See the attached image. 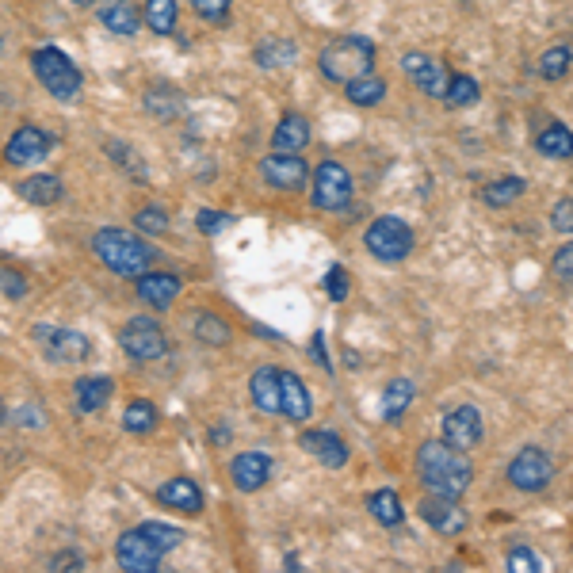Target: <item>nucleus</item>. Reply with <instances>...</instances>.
<instances>
[{
  "label": "nucleus",
  "instance_id": "1",
  "mask_svg": "<svg viewBox=\"0 0 573 573\" xmlns=\"http://www.w3.org/2000/svg\"><path fill=\"white\" fill-rule=\"evenodd\" d=\"M417 474L425 482L428 493H440V497H463L470 489L474 467H470L467 451L451 447L447 440H428L417 447Z\"/></svg>",
  "mask_w": 573,
  "mask_h": 573
},
{
  "label": "nucleus",
  "instance_id": "2",
  "mask_svg": "<svg viewBox=\"0 0 573 573\" xmlns=\"http://www.w3.org/2000/svg\"><path fill=\"white\" fill-rule=\"evenodd\" d=\"M92 253H96L100 264H107L115 276H123V279L146 276V268L157 260V253L149 249L142 237L127 234V230H119V226L96 230V234H92Z\"/></svg>",
  "mask_w": 573,
  "mask_h": 573
},
{
  "label": "nucleus",
  "instance_id": "3",
  "mask_svg": "<svg viewBox=\"0 0 573 573\" xmlns=\"http://www.w3.org/2000/svg\"><path fill=\"white\" fill-rule=\"evenodd\" d=\"M371 65H375V43L363 39V35H340V39H333V43L318 54L321 77L333 81V85L360 81V77L371 73Z\"/></svg>",
  "mask_w": 573,
  "mask_h": 573
},
{
  "label": "nucleus",
  "instance_id": "4",
  "mask_svg": "<svg viewBox=\"0 0 573 573\" xmlns=\"http://www.w3.org/2000/svg\"><path fill=\"white\" fill-rule=\"evenodd\" d=\"M31 69L35 77L43 81V88L54 96V100H77L81 96V69L69 62V54L58 50V46H39L31 54Z\"/></svg>",
  "mask_w": 573,
  "mask_h": 573
},
{
  "label": "nucleus",
  "instance_id": "5",
  "mask_svg": "<svg viewBox=\"0 0 573 573\" xmlns=\"http://www.w3.org/2000/svg\"><path fill=\"white\" fill-rule=\"evenodd\" d=\"M363 245H367V253L375 256V260H382V264H402L405 256L413 253V230H409V222H402V218L382 214V218H375V222L367 226Z\"/></svg>",
  "mask_w": 573,
  "mask_h": 573
},
{
  "label": "nucleus",
  "instance_id": "6",
  "mask_svg": "<svg viewBox=\"0 0 573 573\" xmlns=\"http://www.w3.org/2000/svg\"><path fill=\"white\" fill-rule=\"evenodd\" d=\"M165 547L149 535L142 524L138 528H130L119 535V543H115V558H119V566L130 573H157L161 566V558H165Z\"/></svg>",
  "mask_w": 573,
  "mask_h": 573
},
{
  "label": "nucleus",
  "instance_id": "7",
  "mask_svg": "<svg viewBox=\"0 0 573 573\" xmlns=\"http://www.w3.org/2000/svg\"><path fill=\"white\" fill-rule=\"evenodd\" d=\"M35 344L43 348V356L50 363H81L92 356V344L85 333L69 329V325H35Z\"/></svg>",
  "mask_w": 573,
  "mask_h": 573
},
{
  "label": "nucleus",
  "instance_id": "8",
  "mask_svg": "<svg viewBox=\"0 0 573 573\" xmlns=\"http://www.w3.org/2000/svg\"><path fill=\"white\" fill-rule=\"evenodd\" d=\"M119 344H123V352L130 360L138 363H153L169 352V337L153 318H130L123 325V333H119Z\"/></svg>",
  "mask_w": 573,
  "mask_h": 573
},
{
  "label": "nucleus",
  "instance_id": "9",
  "mask_svg": "<svg viewBox=\"0 0 573 573\" xmlns=\"http://www.w3.org/2000/svg\"><path fill=\"white\" fill-rule=\"evenodd\" d=\"M554 478V463L543 447H520L516 459L509 463V486L520 493H539Z\"/></svg>",
  "mask_w": 573,
  "mask_h": 573
},
{
  "label": "nucleus",
  "instance_id": "10",
  "mask_svg": "<svg viewBox=\"0 0 573 573\" xmlns=\"http://www.w3.org/2000/svg\"><path fill=\"white\" fill-rule=\"evenodd\" d=\"M352 203V176L340 161H321L314 169V207L318 211H344Z\"/></svg>",
  "mask_w": 573,
  "mask_h": 573
},
{
  "label": "nucleus",
  "instance_id": "11",
  "mask_svg": "<svg viewBox=\"0 0 573 573\" xmlns=\"http://www.w3.org/2000/svg\"><path fill=\"white\" fill-rule=\"evenodd\" d=\"M402 73L421 88L425 96H432V100H444L447 85H451V77H455L447 65H440L436 58H428V54H417V50L402 58Z\"/></svg>",
  "mask_w": 573,
  "mask_h": 573
},
{
  "label": "nucleus",
  "instance_id": "12",
  "mask_svg": "<svg viewBox=\"0 0 573 573\" xmlns=\"http://www.w3.org/2000/svg\"><path fill=\"white\" fill-rule=\"evenodd\" d=\"M482 436H486V425H482V413L474 405H455L440 425V440H447L459 451H474L482 444Z\"/></svg>",
  "mask_w": 573,
  "mask_h": 573
},
{
  "label": "nucleus",
  "instance_id": "13",
  "mask_svg": "<svg viewBox=\"0 0 573 573\" xmlns=\"http://www.w3.org/2000/svg\"><path fill=\"white\" fill-rule=\"evenodd\" d=\"M417 512H421V520H425L436 535H459V531H467V524H470V516L459 509V497L428 493Z\"/></svg>",
  "mask_w": 573,
  "mask_h": 573
},
{
  "label": "nucleus",
  "instance_id": "14",
  "mask_svg": "<svg viewBox=\"0 0 573 573\" xmlns=\"http://www.w3.org/2000/svg\"><path fill=\"white\" fill-rule=\"evenodd\" d=\"M260 176L279 191H298L314 172L306 169V161L298 153H272L260 161Z\"/></svg>",
  "mask_w": 573,
  "mask_h": 573
},
{
  "label": "nucleus",
  "instance_id": "15",
  "mask_svg": "<svg viewBox=\"0 0 573 573\" xmlns=\"http://www.w3.org/2000/svg\"><path fill=\"white\" fill-rule=\"evenodd\" d=\"M50 149H54V138L46 130L20 127L12 130L8 146H4V157H8V165H39V161H46Z\"/></svg>",
  "mask_w": 573,
  "mask_h": 573
},
{
  "label": "nucleus",
  "instance_id": "16",
  "mask_svg": "<svg viewBox=\"0 0 573 573\" xmlns=\"http://www.w3.org/2000/svg\"><path fill=\"white\" fill-rule=\"evenodd\" d=\"M249 394L260 413L283 417V371L279 367H256L249 379Z\"/></svg>",
  "mask_w": 573,
  "mask_h": 573
},
{
  "label": "nucleus",
  "instance_id": "17",
  "mask_svg": "<svg viewBox=\"0 0 573 573\" xmlns=\"http://www.w3.org/2000/svg\"><path fill=\"white\" fill-rule=\"evenodd\" d=\"M230 478H234V486L241 493H256L272 478V455H264V451H241L234 459V467H230Z\"/></svg>",
  "mask_w": 573,
  "mask_h": 573
},
{
  "label": "nucleus",
  "instance_id": "18",
  "mask_svg": "<svg viewBox=\"0 0 573 573\" xmlns=\"http://www.w3.org/2000/svg\"><path fill=\"white\" fill-rule=\"evenodd\" d=\"M298 447H306V455H314L321 459V467H344L348 463V447L340 440L337 432H329V428H314V432H302V440Z\"/></svg>",
  "mask_w": 573,
  "mask_h": 573
},
{
  "label": "nucleus",
  "instance_id": "19",
  "mask_svg": "<svg viewBox=\"0 0 573 573\" xmlns=\"http://www.w3.org/2000/svg\"><path fill=\"white\" fill-rule=\"evenodd\" d=\"M100 23H104L111 35L130 39V35H138V27L146 23V12H138L134 0H104V4H100Z\"/></svg>",
  "mask_w": 573,
  "mask_h": 573
},
{
  "label": "nucleus",
  "instance_id": "20",
  "mask_svg": "<svg viewBox=\"0 0 573 573\" xmlns=\"http://www.w3.org/2000/svg\"><path fill=\"white\" fill-rule=\"evenodd\" d=\"M111 394H115V382L107 379V375H85V379H77L73 386V405H77V413H100L107 402H111Z\"/></svg>",
  "mask_w": 573,
  "mask_h": 573
},
{
  "label": "nucleus",
  "instance_id": "21",
  "mask_svg": "<svg viewBox=\"0 0 573 573\" xmlns=\"http://www.w3.org/2000/svg\"><path fill=\"white\" fill-rule=\"evenodd\" d=\"M138 283V298L149 302L153 310H169L176 295H180V279L169 276V272H146V276L134 279Z\"/></svg>",
  "mask_w": 573,
  "mask_h": 573
},
{
  "label": "nucleus",
  "instance_id": "22",
  "mask_svg": "<svg viewBox=\"0 0 573 573\" xmlns=\"http://www.w3.org/2000/svg\"><path fill=\"white\" fill-rule=\"evenodd\" d=\"M306 146H310V123L298 111H287L272 130V149L276 153H302Z\"/></svg>",
  "mask_w": 573,
  "mask_h": 573
},
{
  "label": "nucleus",
  "instance_id": "23",
  "mask_svg": "<svg viewBox=\"0 0 573 573\" xmlns=\"http://www.w3.org/2000/svg\"><path fill=\"white\" fill-rule=\"evenodd\" d=\"M157 501L176 512H184V516H195V512L203 509V493H199V486L191 478H169L165 486L157 489Z\"/></svg>",
  "mask_w": 573,
  "mask_h": 573
},
{
  "label": "nucleus",
  "instance_id": "24",
  "mask_svg": "<svg viewBox=\"0 0 573 573\" xmlns=\"http://www.w3.org/2000/svg\"><path fill=\"white\" fill-rule=\"evenodd\" d=\"M310 413H314V402H310L306 382L298 379L295 371H283V417L302 425V421H310Z\"/></svg>",
  "mask_w": 573,
  "mask_h": 573
},
{
  "label": "nucleus",
  "instance_id": "25",
  "mask_svg": "<svg viewBox=\"0 0 573 573\" xmlns=\"http://www.w3.org/2000/svg\"><path fill=\"white\" fill-rule=\"evenodd\" d=\"M413 398H417L413 379L386 382V390H382V421H386V425H398V421L405 417V409L413 405Z\"/></svg>",
  "mask_w": 573,
  "mask_h": 573
},
{
  "label": "nucleus",
  "instance_id": "26",
  "mask_svg": "<svg viewBox=\"0 0 573 573\" xmlns=\"http://www.w3.org/2000/svg\"><path fill=\"white\" fill-rule=\"evenodd\" d=\"M20 199L23 203H35V207H50V203L62 199V180L54 172L27 176V180H20Z\"/></svg>",
  "mask_w": 573,
  "mask_h": 573
},
{
  "label": "nucleus",
  "instance_id": "27",
  "mask_svg": "<svg viewBox=\"0 0 573 573\" xmlns=\"http://www.w3.org/2000/svg\"><path fill=\"white\" fill-rule=\"evenodd\" d=\"M535 149L543 157H554V161H566L573 157V130L566 123H547V127L535 134Z\"/></svg>",
  "mask_w": 573,
  "mask_h": 573
},
{
  "label": "nucleus",
  "instance_id": "28",
  "mask_svg": "<svg viewBox=\"0 0 573 573\" xmlns=\"http://www.w3.org/2000/svg\"><path fill=\"white\" fill-rule=\"evenodd\" d=\"M253 62L260 69H287L298 62V46L291 39H264V43H256Z\"/></svg>",
  "mask_w": 573,
  "mask_h": 573
},
{
  "label": "nucleus",
  "instance_id": "29",
  "mask_svg": "<svg viewBox=\"0 0 573 573\" xmlns=\"http://www.w3.org/2000/svg\"><path fill=\"white\" fill-rule=\"evenodd\" d=\"M367 512L379 520L382 528H398L405 520L402 497H398L394 489H375V493H367Z\"/></svg>",
  "mask_w": 573,
  "mask_h": 573
},
{
  "label": "nucleus",
  "instance_id": "30",
  "mask_svg": "<svg viewBox=\"0 0 573 573\" xmlns=\"http://www.w3.org/2000/svg\"><path fill=\"white\" fill-rule=\"evenodd\" d=\"M146 111L153 119H176L184 111V96L169 85H153L146 92Z\"/></svg>",
  "mask_w": 573,
  "mask_h": 573
},
{
  "label": "nucleus",
  "instance_id": "31",
  "mask_svg": "<svg viewBox=\"0 0 573 573\" xmlns=\"http://www.w3.org/2000/svg\"><path fill=\"white\" fill-rule=\"evenodd\" d=\"M146 27L153 35H172L176 31V16H180V4L176 0H146Z\"/></svg>",
  "mask_w": 573,
  "mask_h": 573
},
{
  "label": "nucleus",
  "instance_id": "32",
  "mask_svg": "<svg viewBox=\"0 0 573 573\" xmlns=\"http://www.w3.org/2000/svg\"><path fill=\"white\" fill-rule=\"evenodd\" d=\"M157 405L146 402V398H138V402H130L127 409H123V428L127 432H134V436H146V432H153L157 428Z\"/></svg>",
  "mask_w": 573,
  "mask_h": 573
},
{
  "label": "nucleus",
  "instance_id": "33",
  "mask_svg": "<svg viewBox=\"0 0 573 573\" xmlns=\"http://www.w3.org/2000/svg\"><path fill=\"white\" fill-rule=\"evenodd\" d=\"M344 96H348L356 107H375V104H382V96H386V81L375 77V73H367L360 81L344 85Z\"/></svg>",
  "mask_w": 573,
  "mask_h": 573
},
{
  "label": "nucleus",
  "instance_id": "34",
  "mask_svg": "<svg viewBox=\"0 0 573 573\" xmlns=\"http://www.w3.org/2000/svg\"><path fill=\"white\" fill-rule=\"evenodd\" d=\"M570 65H573L570 46H551V50H543V58H539V77H543V81H566Z\"/></svg>",
  "mask_w": 573,
  "mask_h": 573
},
{
  "label": "nucleus",
  "instance_id": "35",
  "mask_svg": "<svg viewBox=\"0 0 573 573\" xmlns=\"http://www.w3.org/2000/svg\"><path fill=\"white\" fill-rule=\"evenodd\" d=\"M104 153L111 157V161H115V165H119V169L127 172L130 180H146V161H142V157H138V153H134L127 142L111 138V142L104 146Z\"/></svg>",
  "mask_w": 573,
  "mask_h": 573
},
{
  "label": "nucleus",
  "instance_id": "36",
  "mask_svg": "<svg viewBox=\"0 0 573 573\" xmlns=\"http://www.w3.org/2000/svg\"><path fill=\"white\" fill-rule=\"evenodd\" d=\"M520 195H524V180H520V176H505V180H493V184L482 188V203H489V207H509Z\"/></svg>",
  "mask_w": 573,
  "mask_h": 573
},
{
  "label": "nucleus",
  "instance_id": "37",
  "mask_svg": "<svg viewBox=\"0 0 573 573\" xmlns=\"http://www.w3.org/2000/svg\"><path fill=\"white\" fill-rule=\"evenodd\" d=\"M191 333L218 348V344H226V340H230V325L218 318V314H195V321H191Z\"/></svg>",
  "mask_w": 573,
  "mask_h": 573
},
{
  "label": "nucleus",
  "instance_id": "38",
  "mask_svg": "<svg viewBox=\"0 0 573 573\" xmlns=\"http://www.w3.org/2000/svg\"><path fill=\"white\" fill-rule=\"evenodd\" d=\"M478 81L474 77H467V73H455L451 77V85H447V96H444V104L447 107H467V104H474L478 100Z\"/></svg>",
  "mask_w": 573,
  "mask_h": 573
},
{
  "label": "nucleus",
  "instance_id": "39",
  "mask_svg": "<svg viewBox=\"0 0 573 573\" xmlns=\"http://www.w3.org/2000/svg\"><path fill=\"white\" fill-rule=\"evenodd\" d=\"M191 8L199 12V20H207V23H214V27H222V23H230L234 0H191Z\"/></svg>",
  "mask_w": 573,
  "mask_h": 573
},
{
  "label": "nucleus",
  "instance_id": "40",
  "mask_svg": "<svg viewBox=\"0 0 573 573\" xmlns=\"http://www.w3.org/2000/svg\"><path fill=\"white\" fill-rule=\"evenodd\" d=\"M321 287H325V295L333 298V302H344V298L352 295V279L344 272V264H329V272L321 279Z\"/></svg>",
  "mask_w": 573,
  "mask_h": 573
},
{
  "label": "nucleus",
  "instance_id": "41",
  "mask_svg": "<svg viewBox=\"0 0 573 573\" xmlns=\"http://www.w3.org/2000/svg\"><path fill=\"white\" fill-rule=\"evenodd\" d=\"M134 226H138V234H169V214L161 207H146L134 214Z\"/></svg>",
  "mask_w": 573,
  "mask_h": 573
},
{
  "label": "nucleus",
  "instance_id": "42",
  "mask_svg": "<svg viewBox=\"0 0 573 573\" xmlns=\"http://www.w3.org/2000/svg\"><path fill=\"white\" fill-rule=\"evenodd\" d=\"M195 226H199V234L218 237V234H226V230L234 226V214H222V211H199V214H195Z\"/></svg>",
  "mask_w": 573,
  "mask_h": 573
},
{
  "label": "nucleus",
  "instance_id": "43",
  "mask_svg": "<svg viewBox=\"0 0 573 573\" xmlns=\"http://www.w3.org/2000/svg\"><path fill=\"white\" fill-rule=\"evenodd\" d=\"M505 566H509L512 573H535V570H543V558L516 543V547L509 551V558H505Z\"/></svg>",
  "mask_w": 573,
  "mask_h": 573
},
{
  "label": "nucleus",
  "instance_id": "44",
  "mask_svg": "<svg viewBox=\"0 0 573 573\" xmlns=\"http://www.w3.org/2000/svg\"><path fill=\"white\" fill-rule=\"evenodd\" d=\"M142 528H146L149 535H153V539H157V543L165 547V551H176V547H180V539H184V531H180V528H169V524H161V520H146Z\"/></svg>",
  "mask_w": 573,
  "mask_h": 573
},
{
  "label": "nucleus",
  "instance_id": "45",
  "mask_svg": "<svg viewBox=\"0 0 573 573\" xmlns=\"http://www.w3.org/2000/svg\"><path fill=\"white\" fill-rule=\"evenodd\" d=\"M0 287H4V298H12V302H20V298L27 295V279H23L12 264L0 268Z\"/></svg>",
  "mask_w": 573,
  "mask_h": 573
},
{
  "label": "nucleus",
  "instance_id": "46",
  "mask_svg": "<svg viewBox=\"0 0 573 573\" xmlns=\"http://www.w3.org/2000/svg\"><path fill=\"white\" fill-rule=\"evenodd\" d=\"M554 234H573V199H558L551 211Z\"/></svg>",
  "mask_w": 573,
  "mask_h": 573
},
{
  "label": "nucleus",
  "instance_id": "47",
  "mask_svg": "<svg viewBox=\"0 0 573 573\" xmlns=\"http://www.w3.org/2000/svg\"><path fill=\"white\" fill-rule=\"evenodd\" d=\"M554 276L562 283H573V241H566L558 253H554Z\"/></svg>",
  "mask_w": 573,
  "mask_h": 573
},
{
  "label": "nucleus",
  "instance_id": "48",
  "mask_svg": "<svg viewBox=\"0 0 573 573\" xmlns=\"http://www.w3.org/2000/svg\"><path fill=\"white\" fill-rule=\"evenodd\" d=\"M46 566H50V570H58V573L81 570V566H85V554H81V551H62V554H54Z\"/></svg>",
  "mask_w": 573,
  "mask_h": 573
},
{
  "label": "nucleus",
  "instance_id": "49",
  "mask_svg": "<svg viewBox=\"0 0 573 573\" xmlns=\"http://www.w3.org/2000/svg\"><path fill=\"white\" fill-rule=\"evenodd\" d=\"M8 421H16L20 428H43L46 425V413L39 409V405H27V409H20V413H12Z\"/></svg>",
  "mask_w": 573,
  "mask_h": 573
},
{
  "label": "nucleus",
  "instance_id": "50",
  "mask_svg": "<svg viewBox=\"0 0 573 573\" xmlns=\"http://www.w3.org/2000/svg\"><path fill=\"white\" fill-rule=\"evenodd\" d=\"M310 360L329 367V360H325V337H321V333H314V340H310Z\"/></svg>",
  "mask_w": 573,
  "mask_h": 573
},
{
  "label": "nucleus",
  "instance_id": "51",
  "mask_svg": "<svg viewBox=\"0 0 573 573\" xmlns=\"http://www.w3.org/2000/svg\"><path fill=\"white\" fill-rule=\"evenodd\" d=\"M211 440H214V444H218V447H222V444H230V428H226V425H218V428H214V432H211Z\"/></svg>",
  "mask_w": 573,
  "mask_h": 573
},
{
  "label": "nucleus",
  "instance_id": "52",
  "mask_svg": "<svg viewBox=\"0 0 573 573\" xmlns=\"http://www.w3.org/2000/svg\"><path fill=\"white\" fill-rule=\"evenodd\" d=\"M69 4H73V8H92L96 0H69Z\"/></svg>",
  "mask_w": 573,
  "mask_h": 573
}]
</instances>
